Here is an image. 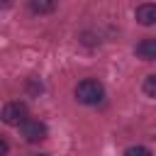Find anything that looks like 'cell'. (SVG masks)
I'll return each mask as SVG.
<instances>
[{
  "label": "cell",
  "instance_id": "obj_1",
  "mask_svg": "<svg viewBox=\"0 0 156 156\" xmlns=\"http://www.w3.org/2000/svg\"><path fill=\"white\" fill-rule=\"evenodd\" d=\"M73 95H76V100H78L80 105H98V102H102V98H105V88H102L100 80L85 78V80H80V83L76 85Z\"/></svg>",
  "mask_w": 156,
  "mask_h": 156
},
{
  "label": "cell",
  "instance_id": "obj_2",
  "mask_svg": "<svg viewBox=\"0 0 156 156\" xmlns=\"http://www.w3.org/2000/svg\"><path fill=\"white\" fill-rule=\"evenodd\" d=\"M24 119H29V117H27V105H24V102L12 100V102H7V105L2 107V122H5V124L20 127Z\"/></svg>",
  "mask_w": 156,
  "mask_h": 156
},
{
  "label": "cell",
  "instance_id": "obj_3",
  "mask_svg": "<svg viewBox=\"0 0 156 156\" xmlns=\"http://www.w3.org/2000/svg\"><path fill=\"white\" fill-rule=\"evenodd\" d=\"M20 132H22L24 141H29V144L44 141V139H46V134H49L46 124H44V122H39V119H24V122L20 124Z\"/></svg>",
  "mask_w": 156,
  "mask_h": 156
},
{
  "label": "cell",
  "instance_id": "obj_4",
  "mask_svg": "<svg viewBox=\"0 0 156 156\" xmlns=\"http://www.w3.org/2000/svg\"><path fill=\"white\" fill-rule=\"evenodd\" d=\"M134 17H136V22L144 24V27L156 24V2H144V5H139V7L134 10Z\"/></svg>",
  "mask_w": 156,
  "mask_h": 156
},
{
  "label": "cell",
  "instance_id": "obj_5",
  "mask_svg": "<svg viewBox=\"0 0 156 156\" xmlns=\"http://www.w3.org/2000/svg\"><path fill=\"white\" fill-rule=\"evenodd\" d=\"M134 54L141 58V61H156V37H146L136 44Z\"/></svg>",
  "mask_w": 156,
  "mask_h": 156
},
{
  "label": "cell",
  "instance_id": "obj_6",
  "mask_svg": "<svg viewBox=\"0 0 156 156\" xmlns=\"http://www.w3.org/2000/svg\"><path fill=\"white\" fill-rule=\"evenodd\" d=\"M29 10L34 15H49L56 10V0H29Z\"/></svg>",
  "mask_w": 156,
  "mask_h": 156
},
{
  "label": "cell",
  "instance_id": "obj_7",
  "mask_svg": "<svg viewBox=\"0 0 156 156\" xmlns=\"http://www.w3.org/2000/svg\"><path fill=\"white\" fill-rule=\"evenodd\" d=\"M144 93L149 98H156V73H151V76L144 78Z\"/></svg>",
  "mask_w": 156,
  "mask_h": 156
},
{
  "label": "cell",
  "instance_id": "obj_8",
  "mask_svg": "<svg viewBox=\"0 0 156 156\" xmlns=\"http://www.w3.org/2000/svg\"><path fill=\"white\" fill-rule=\"evenodd\" d=\"M124 156H151V151L146 146H129L124 151Z\"/></svg>",
  "mask_w": 156,
  "mask_h": 156
},
{
  "label": "cell",
  "instance_id": "obj_9",
  "mask_svg": "<svg viewBox=\"0 0 156 156\" xmlns=\"http://www.w3.org/2000/svg\"><path fill=\"white\" fill-rule=\"evenodd\" d=\"M7 149H10V146H7V141L2 139V141H0V156H5V154H7Z\"/></svg>",
  "mask_w": 156,
  "mask_h": 156
},
{
  "label": "cell",
  "instance_id": "obj_10",
  "mask_svg": "<svg viewBox=\"0 0 156 156\" xmlns=\"http://www.w3.org/2000/svg\"><path fill=\"white\" fill-rule=\"evenodd\" d=\"M34 156H44V154H34Z\"/></svg>",
  "mask_w": 156,
  "mask_h": 156
}]
</instances>
